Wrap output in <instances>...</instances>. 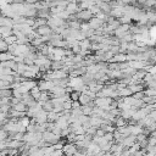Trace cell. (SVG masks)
<instances>
[{"mask_svg": "<svg viewBox=\"0 0 156 156\" xmlns=\"http://www.w3.org/2000/svg\"><path fill=\"white\" fill-rule=\"evenodd\" d=\"M13 34V30L11 27H0V35L2 38H7Z\"/></svg>", "mask_w": 156, "mask_h": 156, "instance_id": "obj_8", "label": "cell"}, {"mask_svg": "<svg viewBox=\"0 0 156 156\" xmlns=\"http://www.w3.org/2000/svg\"><path fill=\"white\" fill-rule=\"evenodd\" d=\"M68 84L72 88H74V90H82L84 88V80L80 77H73V78H71V80L68 82Z\"/></svg>", "mask_w": 156, "mask_h": 156, "instance_id": "obj_2", "label": "cell"}, {"mask_svg": "<svg viewBox=\"0 0 156 156\" xmlns=\"http://www.w3.org/2000/svg\"><path fill=\"white\" fill-rule=\"evenodd\" d=\"M35 32H37L38 35H40V37H51V34H52V29H51L48 24L39 26Z\"/></svg>", "mask_w": 156, "mask_h": 156, "instance_id": "obj_3", "label": "cell"}, {"mask_svg": "<svg viewBox=\"0 0 156 156\" xmlns=\"http://www.w3.org/2000/svg\"><path fill=\"white\" fill-rule=\"evenodd\" d=\"M77 18L82 20V21H88L90 18L94 17V13L90 11V9H80L78 12H77Z\"/></svg>", "mask_w": 156, "mask_h": 156, "instance_id": "obj_1", "label": "cell"}, {"mask_svg": "<svg viewBox=\"0 0 156 156\" xmlns=\"http://www.w3.org/2000/svg\"><path fill=\"white\" fill-rule=\"evenodd\" d=\"M11 2H12V0H0V7L6 6V5H10Z\"/></svg>", "mask_w": 156, "mask_h": 156, "instance_id": "obj_12", "label": "cell"}, {"mask_svg": "<svg viewBox=\"0 0 156 156\" xmlns=\"http://www.w3.org/2000/svg\"><path fill=\"white\" fill-rule=\"evenodd\" d=\"M4 39H5V41L7 43V45L15 44V43H16V40H17V39H16V37H15L13 34H12V35H10V37H7V38H4Z\"/></svg>", "mask_w": 156, "mask_h": 156, "instance_id": "obj_11", "label": "cell"}, {"mask_svg": "<svg viewBox=\"0 0 156 156\" xmlns=\"http://www.w3.org/2000/svg\"><path fill=\"white\" fill-rule=\"evenodd\" d=\"M74 1H76V2H80L82 0H74Z\"/></svg>", "mask_w": 156, "mask_h": 156, "instance_id": "obj_13", "label": "cell"}, {"mask_svg": "<svg viewBox=\"0 0 156 156\" xmlns=\"http://www.w3.org/2000/svg\"><path fill=\"white\" fill-rule=\"evenodd\" d=\"M96 105H98V107H100V108H108L110 106V100L108 99H106V98H99V99H96Z\"/></svg>", "mask_w": 156, "mask_h": 156, "instance_id": "obj_7", "label": "cell"}, {"mask_svg": "<svg viewBox=\"0 0 156 156\" xmlns=\"http://www.w3.org/2000/svg\"><path fill=\"white\" fill-rule=\"evenodd\" d=\"M79 10H80V7H79L78 2H76V1H69V2H68V5L66 6V11H67L69 15L77 13Z\"/></svg>", "mask_w": 156, "mask_h": 156, "instance_id": "obj_4", "label": "cell"}, {"mask_svg": "<svg viewBox=\"0 0 156 156\" xmlns=\"http://www.w3.org/2000/svg\"><path fill=\"white\" fill-rule=\"evenodd\" d=\"M13 24H15V22H13L12 18L6 17V16H1L0 17V27H11L12 28Z\"/></svg>", "mask_w": 156, "mask_h": 156, "instance_id": "obj_6", "label": "cell"}, {"mask_svg": "<svg viewBox=\"0 0 156 156\" xmlns=\"http://www.w3.org/2000/svg\"><path fill=\"white\" fill-rule=\"evenodd\" d=\"M102 23H104V21H102L101 18L96 17V16H94L93 18L89 20V26H90L93 29H100V27L102 26Z\"/></svg>", "mask_w": 156, "mask_h": 156, "instance_id": "obj_5", "label": "cell"}, {"mask_svg": "<svg viewBox=\"0 0 156 156\" xmlns=\"http://www.w3.org/2000/svg\"><path fill=\"white\" fill-rule=\"evenodd\" d=\"M96 4L95 0H82L79 2V7L80 9H90L91 6H94Z\"/></svg>", "mask_w": 156, "mask_h": 156, "instance_id": "obj_10", "label": "cell"}, {"mask_svg": "<svg viewBox=\"0 0 156 156\" xmlns=\"http://www.w3.org/2000/svg\"><path fill=\"white\" fill-rule=\"evenodd\" d=\"M13 55L10 52V51H2L0 52V62H5V61H10V60H13Z\"/></svg>", "mask_w": 156, "mask_h": 156, "instance_id": "obj_9", "label": "cell"}, {"mask_svg": "<svg viewBox=\"0 0 156 156\" xmlns=\"http://www.w3.org/2000/svg\"><path fill=\"white\" fill-rule=\"evenodd\" d=\"M0 37H1V35H0ZM1 38H2V37H1Z\"/></svg>", "mask_w": 156, "mask_h": 156, "instance_id": "obj_14", "label": "cell"}]
</instances>
